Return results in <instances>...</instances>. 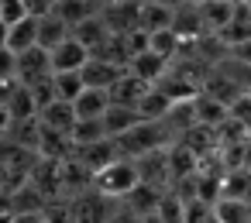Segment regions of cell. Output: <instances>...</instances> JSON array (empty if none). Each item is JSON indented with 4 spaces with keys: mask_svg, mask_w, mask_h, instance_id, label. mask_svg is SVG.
<instances>
[{
    "mask_svg": "<svg viewBox=\"0 0 251 223\" xmlns=\"http://www.w3.org/2000/svg\"><path fill=\"white\" fill-rule=\"evenodd\" d=\"M49 55H52V72H79V69L90 62V55H93V52H90L79 38H73V35H69V38H66L62 45H55Z\"/></svg>",
    "mask_w": 251,
    "mask_h": 223,
    "instance_id": "cell-4",
    "label": "cell"
},
{
    "mask_svg": "<svg viewBox=\"0 0 251 223\" xmlns=\"http://www.w3.org/2000/svg\"><path fill=\"white\" fill-rule=\"evenodd\" d=\"M100 4H103V0H100Z\"/></svg>",
    "mask_w": 251,
    "mask_h": 223,
    "instance_id": "cell-33",
    "label": "cell"
},
{
    "mask_svg": "<svg viewBox=\"0 0 251 223\" xmlns=\"http://www.w3.org/2000/svg\"><path fill=\"white\" fill-rule=\"evenodd\" d=\"M117 199H110V196H103L100 189H83V192H76L73 199H69V213H73V220L76 223H110V216H114V206Z\"/></svg>",
    "mask_w": 251,
    "mask_h": 223,
    "instance_id": "cell-2",
    "label": "cell"
},
{
    "mask_svg": "<svg viewBox=\"0 0 251 223\" xmlns=\"http://www.w3.org/2000/svg\"><path fill=\"white\" fill-rule=\"evenodd\" d=\"M213 216L220 223H251V199H237V196H220L213 202Z\"/></svg>",
    "mask_w": 251,
    "mask_h": 223,
    "instance_id": "cell-19",
    "label": "cell"
},
{
    "mask_svg": "<svg viewBox=\"0 0 251 223\" xmlns=\"http://www.w3.org/2000/svg\"><path fill=\"white\" fill-rule=\"evenodd\" d=\"M141 120L138 107H124V103H110L107 113H103V127H107V137H121L124 131H131L134 124Z\"/></svg>",
    "mask_w": 251,
    "mask_h": 223,
    "instance_id": "cell-18",
    "label": "cell"
},
{
    "mask_svg": "<svg viewBox=\"0 0 251 223\" xmlns=\"http://www.w3.org/2000/svg\"><path fill=\"white\" fill-rule=\"evenodd\" d=\"M138 79H145L148 86H155L165 72H169V59H162V55H155V52H141V55H134L131 59V66H127Z\"/></svg>",
    "mask_w": 251,
    "mask_h": 223,
    "instance_id": "cell-17",
    "label": "cell"
},
{
    "mask_svg": "<svg viewBox=\"0 0 251 223\" xmlns=\"http://www.w3.org/2000/svg\"><path fill=\"white\" fill-rule=\"evenodd\" d=\"M182 38L176 35V28H162V31H151L148 35V52H155V55H162V59H179L182 55Z\"/></svg>",
    "mask_w": 251,
    "mask_h": 223,
    "instance_id": "cell-22",
    "label": "cell"
},
{
    "mask_svg": "<svg viewBox=\"0 0 251 223\" xmlns=\"http://www.w3.org/2000/svg\"><path fill=\"white\" fill-rule=\"evenodd\" d=\"M21 18H28L25 0H0V21L4 24H18Z\"/></svg>",
    "mask_w": 251,
    "mask_h": 223,
    "instance_id": "cell-25",
    "label": "cell"
},
{
    "mask_svg": "<svg viewBox=\"0 0 251 223\" xmlns=\"http://www.w3.org/2000/svg\"><path fill=\"white\" fill-rule=\"evenodd\" d=\"M141 223H165V220H162L158 213H145V216H141Z\"/></svg>",
    "mask_w": 251,
    "mask_h": 223,
    "instance_id": "cell-29",
    "label": "cell"
},
{
    "mask_svg": "<svg viewBox=\"0 0 251 223\" xmlns=\"http://www.w3.org/2000/svg\"><path fill=\"white\" fill-rule=\"evenodd\" d=\"M35 45H38V18L35 14L21 18L18 24H7V48L14 55L25 52V48H35Z\"/></svg>",
    "mask_w": 251,
    "mask_h": 223,
    "instance_id": "cell-13",
    "label": "cell"
},
{
    "mask_svg": "<svg viewBox=\"0 0 251 223\" xmlns=\"http://www.w3.org/2000/svg\"><path fill=\"white\" fill-rule=\"evenodd\" d=\"M141 182L134 158H114L110 165H103L100 172H93V189H100L110 199H124L134 185Z\"/></svg>",
    "mask_w": 251,
    "mask_h": 223,
    "instance_id": "cell-1",
    "label": "cell"
},
{
    "mask_svg": "<svg viewBox=\"0 0 251 223\" xmlns=\"http://www.w3.org/2000/svg\"><path fill=\"white\" fill-rule=\"evenodd\" d=\"M76 117L79 120H90V117H103L107 107H110V89H100V86H86L79 96H76Z\"/></svg>",
    "mask_w": 251,
    "mask_h": 223,
    "instance_id": "cell-10",
    "label": "cell"
},
{
    "mask_svg": "<svg viewBox=\"0 0 251 223\" xmlns=\"http://www.w3.org/2000/svg\"><path fill=\"white\" fill-rule=\"evenodd\" d=\"M227 55H234V59H237V62H244V66H251V38H244V42L230 45V48H227Z\"/></svg>",
    "mask_w": 251,
    "mask_h": 223,
    "instance_id": "cell-27",
    "label": "cell"
},
{
    "mask_svg": "<svg viewBox=\"0 0 251 223\" xmlns=\"http://www.w3.org/2000/svg\"><path fill=\"white\" fill-rule=\"evenodd\" d=\"M38 120H42L45 127H52V131L73 134V127H76V107L66 103V100H52V103H45V107L38 110Z\"/></svg>",
    "mask_w": 251,
    "mask_h": 223,
    "instance_id": "cell-6",
    "label": "cell"
},
{
    "mask_svg": "<svg viewBox=\"0 0 251 223\" xmlns=\"http://www.w3.org/2000/svg\"><path fill=\"white\" fill-rule=\"evenodd\" d=\"M148 93V83L145 79H138L131 69L110 86V103H124V107H138V100Z\"/></svg>",
    "mask_w": 251,
    "mask_h": 223,
    "instance_id": "cell-14",
    "label": "cell"
},
{
    "mask_svg": "<svg viewBox=\"0 0 251 223\" xmlns=\"http://www.w3.org/2000/svg\"><path fill=\"white\" fill-rule=\"evenodd\" d=\"M69 35H73V28H69L59 14H52V11H49V14H42V18H38V45H42L45 52H52L55 45H62Z\"/></svg>",
    "mask_w": 251,
    "mask_h": 223,
    "instance_id": "cell-12",
    "label": "cell"
},
{
    "mask_svg": "<svg viewBox=\"0 0 251 223\" xmlns=\"http://www.w3.org/2000/svg\"><path fill=\"white\" fill-rule=\"evenodd\" d=\"M151 4H169V7H176V4H182V0H151Z\"/></svg>",
    "mask_w": 251,
    "mask_h": 223,
    "instance_id": "cell-30",
    "label": "cell"
},
{
    "mask_svg": "<svg viewBox=\"0 0 251 223\" xmlns=\"http://www.w3.org/2000/svg\"><path fill=\"white\" fill-rule=\"evenodd\" d=\"M172 14L176 7L169 4H151V0H141V7H138V28L141 31H162V28H172Z\"/></svg>",
    "mask_w": 251,
    "mask_h": 223,
    "instance_id": "cell-11",
    "label": "cell"
},
{
    "mask_svg": "<svg viewBox=\"0 0 251 223\" xmlns=\"http://www.w3.org/2000/svg\"><path fill=\"white\" fill-rule=\"evenodd\" d=\"M196 11H200V18H203V28L206 31H220L230 18H234V11H237V0H200L196 4Z\"/></svg>",
    "mask_w": 251,
    "mask_h": 223,
    "instance_id": "cell-7",
    "label": "cell"
},
{
    "mask_svg": "<svg viewBox=\"0 0 251 223\" xmlns=\"http://www.w3.org/2000/svg\"><path fill=\"white\" fill-rule=\"evenodd\" d=\"M11 223H42V213H14Z\"/></svg>",
    "mask_w": 251,
    "mask_h": 223,
    "instance_id": "cell-28",
    "label": "cell"
},
{
    "mask_svg": "<svg viewBox=\"0 0 251 223\" xmlns=\"http://www.w3.org/2000/svg\"><path fill=\"white\" fill-rule=\"evenodd\" d=\"M217 38L230 48V45H237V42H244V38H251V7L244 4V0H237V11H234V18L217 31Z\"/></svg>",
    "mask_w": 251,
    "mask_h": 223,
    "instance_id": "cell-9",
    "label": "cell"
},
{
    "mask_svg": "<svg viewBox=\"0 0 251 223\" xmlns=\"http://www.w3.org/2000/svg\"><path fill=\"white\" fill-rule=\"evenodd\" d=\"M83 72V83L86 86H100V89H110L127 69L124 66H117V62H110V59H103V55H90V62L79 69Z\"/></svg>",
    "mask_w": 251,
    "mask_h": 223,
    "instance_id": "cell-5",
    "label": "cell"
},
{
    "mask_svg": "<svg viewBox=\"0 0 251 223\" xmlns=\"http://www.w3.org/2000/svg\"><path fill=\"white\" fill-rule=\"evenodd\" d=\"M14 69H18V55L11 48H0V79H14Z\"/></svg>",
    "mask_w": 251,
    "mask_h": 223,
    "instance_id": "cell-26",
    "label": "cell"
},
{
    "mask_svg": "<svg viewBox=\"0 0 251 223\" xmlns=\"http://www.w3.org/2000/svg\"><path fill=\"white\" fill-rule=\"evenodd\" d=\"M45 76H52V55H49L42 45L18 52V69H14V79H18V83L31 86V83H38V79H45Z\"/></svg>",
    "mask_w": 251,
    "mask_h": 223,
    "instance_id": "cell-3",
    "label": "cell"
},
{
    "mask_svg": "<svg viewBox=\"0 0 251 223\" xmlns=\"http://www.w3.org/2000/svg\"><path fill=\"white\" fill-rule=\"evenodd\" d=\"M4 110H7L11 120H35V117H38V103H35V96H31V86L18 83L14 93L4 100Z\"/></svg>",
    "mask_w": 251,
    "mask_h": 223,
    "instance_id": "cell-15",
    "label": "cell"
},
{
    "mask_svg": "<svg viewBox=\"0 0 251 223\" xmlns=\"http://www.w3.org/2000/svg\"><path fill=\"white\" fill-rule=\"evenodd\" d=\"M172 28L182 42H196L200 35H206L203 28V18L196 11V4H176V14H172Z\"/></svg>",
    "mask_w": 251,
    "mask_h": 223,
    "instance_id": "cell-8",
    "label": "cell"
},
{
    "mask_svg": "<svg viewBox=\"0 0 251 223\" xmlns=\"http://www.w3.org/2000/svg\"><path fill=\"white\" fill-rule=\"evenodd\" d=\"M73 38H79L90 52H97V48H103V42L110 38V28H107L103 14H93V18H86V21H79V24L73 28Z\"/></svg>",
    "mask_w": 251,
    "mask_h": 223,
    "instance_id": "cell-16",
    "label": "cell"
},
{
    "mask_svg": "<svg viewBox=\"0 0 251 223\" xmlns=\"http://www.w3.org/2000/svg\"><path fill=\"white\" fill-rule=\"evenodd\" d=\"M107 137V127H103V117H90V120H79L76 117V127H73V144H93V141H103Z\"/></svg>",
    "mask_w": 251,
    "mask_h": 223,
    "instance_id": "cell-24",
    "label": "cell"
},
{
    "mask_svg": "<svg viewBox=\"0 0 251 223\" xmlns=\"http://www.w3.org/2000/svg\"><path fill=\"white\" fill-rule=\"evenodd\" d=\"M52 14H59L69 28H76L79 21L100 14V0H59V4L52 7Z\"/></svg>",
    "mask_w": 251,
    "mask_h": 223,
    "instance_id": "cell-20",
    "label": "cell"
},
{
    "mask_svg": "<svg viewBox=\"0 0 251 223\" xmlns=\"http://www.w3.org/2000/svg\"><path fill=\"white\" fill-rule=\"evenodd\" d=\"M45 4H49V7H55V4H59V0H45Z\"/></svg>",
    "mask_w": 251,
    "mask_h": 223,
    "instance_id": "cell-31",
    "label": "cell"
},
{
    "mask_svg": "<svg viewBox=\"0 0 251 223\" xmlns=\"http://www.w3.org/2000/svg\"><path fill=\"white\" fill-rule=\"evenodd\" d=\"M182 4H200V0H182Z\"/></svg>",
    "mask_w": 251,
    "mask_h": 223,
    "instance_id": "cell-32",
    "label": "cell"
},
{
    "mask_svg": "<svg viewBox=\"0 0 251 223\" xmlns=\"http://www.w3.org/2000/svg\"><path fill=\"white\" fill-rule=\"evenodd\" d=\"M52 83H55V100H66V103H76V96L86 89L83 72H52Z\"/></svg>",
    "mask_w": 251,
    "mask_h": 223,
    "instance_id": "cell-23",
    "label": "cell"
},
{
    "mask_svg": "<svg viewBox=\"0 0 251 223\" xmlns=\"http://www.w3.org/2000/svg\"><path fill=\"white\" fill-rule=\"evenodd\" d=\"M176 100L165 93V89H158V86H148V93L138 100V113H141V120H162L165 113H169V107H172Z\"/></svg>",
    "mask_w": 251,
    "mask_h": 223,
    "instance_id": "cell-21",
    "label": "cell"
}]
</instances>
